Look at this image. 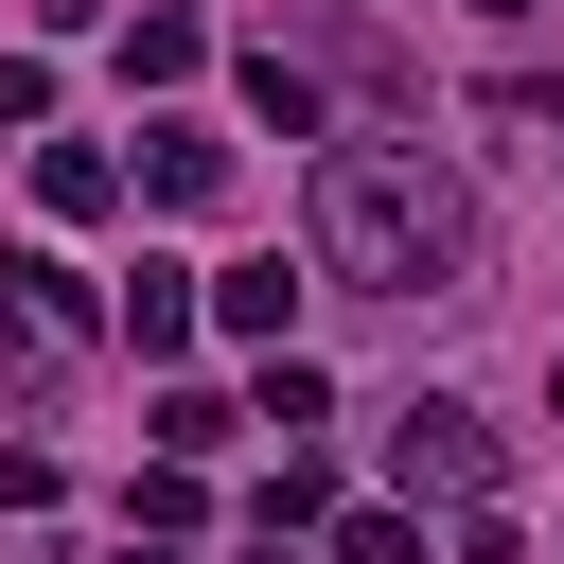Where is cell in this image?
Returning <instances> with one entry per match:
<instances>
[{"label":"cell","mask_w":564,"mask_h":564,"mask_svg":"<svg viewBox=\"0 0 564 564\" xmlns=\"http://www.w3.org/2000/svg\"><path fill=\"white\" fill-rule=\"evenodd\" d=\"M247 423H282V441L335 423V370H317V352H264V405H247Z\"/></svg>","instance_id":"9"},{"label":"cell","mask_w":564,"mask_h":564,"mask_svg":"<svg viewBox=\"0 0 564 564\" xmlns=\"http://www.w3.org/2000/svg\"><path fill=\"white\" fill-rule=\"evenodd\" d=\"M123 70H141V88H194V70H212V18H141Z\"/></svg>","instance_id":"8"},{"label":"cell","mask_w":564,"mask_h":564,"mask_svg":"<svg viewBox=\"0 0 564 564\" xmlns=\"http://www.w3.org/2000/svg\"><path fill=\"white\" fill-rule=\"evenodd\" d=\"M35 123H53V70H35V53H0V141H35Z\"/></svg>","instance_id":"13"},{"label":"cell","mask_w":564,"mask_h":564,"mask_svg":"<svg viewBox=\"0 0 564 564\" xmlns=\"http://www.w3.org/2000/svg\"><path fill=\"white\" fill-rule=\"evenodd\" d=\"M141 194H159V212H212V194H229V141H212V123H141Z\"/></svg>","instance_id":"4"},{"label":"cell","mask_w":564,"mask_h":564,"mask_svg":"<svg viewBox=\"0 0 564 564\" xmlns=\"http://www.w3.org/2000/svg\"><path fill=\"white\" fill-rule=\"evenodd\" d=\"M300 247H317V282H352V300H458V282H476V194H458L423 141H335Z\"/></svg>","instance_id":"1"},{"label":"cell","mask_w":564,"mask_h":564,"mask_svg":"<svg viewBox=\"0 0 564 564\" xmlns=\"http://www.w3.org/2000/svg\"><path fill=\"white\" fill-rule=\"evenodd\" d=\"M494 18H546V0H494Z\"/></svg>","instance_id":"16"},{"label":"cell","mask_w":564,"mask_h":564,"mask_svg":"<svg viewBox=\"0 0 564 564\" xmlns=\"http://www.w3.org/2000/svg\"><path fill=\"white\" fill-rule=\"evenodd\" d=\"M247 106H264V123H282V141H317V88H300V70H282V35H264V53H247Z\"/></svg>","instance_id":"11"},{"label":"cell","mask_w":564,"mask_h":564,"mask_svg":"<svg viewBox=\"0 0 564 564\" xmlns=\"http://www.w3.org/2000/svg\"><path fill=\"white\" fill-rule=\"evenodd\" d=\"M317 511H335V476H317V458H300V441H282V476H264V494H247V529H264V546H282V529H317Z\"/></svg>","instance_id":"10"},{"label":"cell","mask_w":564,"mask_h":564,"mask_svg":"<svg viewBox=\"0 0 564 564\" xmlns=\"http://www.w3.org/2000/svg\"><path fill=\"white\" fill-rule=\"evenodd\" d=\"M546 423H564V352H546Z\"/></svg>","instance_id":"15"},{"label":"cell","mask_w":564,"mask_h":564,"mask_svg":"<svg viewBox=\"0 0 564 564\" xmlns=\"http://www.w3.org/2000/svg\"><path fill=\"white\" fill-rule=\"evenodd\" d=\"M106 194H123V159H106V141H53V159H35V212H53V229H88Z\"/></svg>","instance_id":"7"},{"label":"cell","mask_w":564,"mask_h":564,"mask_svg":"<svg viewBox=\"0 0 564 564\" xmlns=\"http://www.w3.org/2000/svg\"><path fill=\"white\" fill-rule=\"evenodd\" d=\"M141 564H176V546H141Z\"/></svg>","instance_id":"17"},{"label":"cell","mask_w":564,"mask_h":564,"mask_svg":"<svg viewBox=\"0 0 564 564\" xmlns=\"http://www.w3.org/2000/svg\"><path fill=\"white\" fill-rule=\"evenodd\" d=\"M388 476L405 494H494V423L458 388H423V405H388Z\"/></svg>","instance_id":"3"},{"label":"cell","mask_w":564,"mask_h":564,"mask_svg":"<svg viewBox=\"0 0 564 564\" xmlns=\"http://www.w3.org/2000/svg\"><path fill=\"white\" fill-rule=\"evenodd\" d=\"M282 317H300V282H282V264H212V335L282 352Z\"/></svg>","instance_id":"6"},{"label":"cell","mask_w":564,"mask_h":564,"mask_svg":"<svg viewBox=\"0 0 564 564\" xmlns=\"http://www.w3.org/2000/svg\"><path fill=\"white\" fill-rule=\"evenodd\" d=\"M123 335H141V352H194V335H212V282H194V264H141V282H123Z\"/></svg>","instance_id":"5"},{"label":"cell","mask_w":564,"mask_h":564,"mask_svg":"<svg viewBox=\"0 0 564 564\" xmlns=\"http://www.w3.org/2000/svg\"><path fill=\"white\" fill-rule=\"evenodd\" d=\"M70 352H88V282L53 247H18L0 264V388H70Z\"/></svg>","instance_id":"2"},{"label":"cell","mask_w":564,"mask_h":564,"mask_svg":"<svg viewBox=\"0 0 564 564\" xmlns=\"http://www.w3.org/2000/svg\"><path fill=\"white\" fill-rule=\"evenodd\" d=\"M53 494H70V476H53L35 441H0V511H53Z\"/></svg>","instance_id":"14"},{"label":"cell","mask_w":564,"mask_h":564,"mask_svg":"<svg viewBox=\"0 0 564 564\" xmlns=\"http://www.w3.org/2000/svg\"><path fill=\"white\" fill-rule=\"evenodd\" d=\"M335 564H423V511H335Z\"/></svg>","instance_id":"12"}]
</instances>
